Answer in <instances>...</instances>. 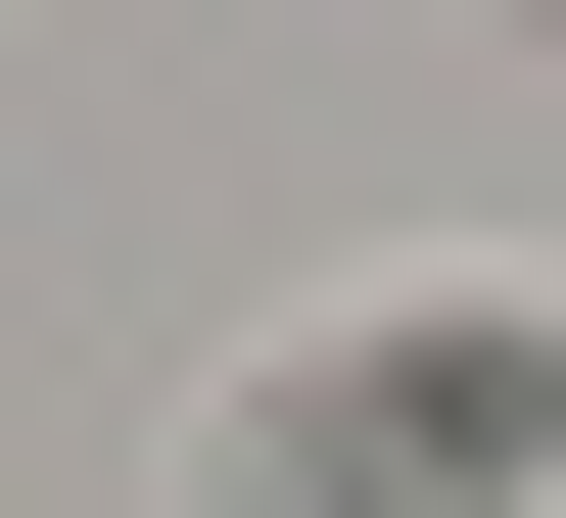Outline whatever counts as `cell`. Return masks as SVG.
<instances>
[{
  "mask_svg": "<svg viewBox=\"0 0 566 518\" xmlns=\"http://www.w3.org/2000/svg\"><path fill=\"white\" fill-rule=\"evenodd\" d=\"M520 424H566V330L424 283V330H283L237 378V518H520Z\"/></svg>",
  "mask_w": 566,
  "mask_h": 518,
  "instance_id": "6da1fadb",
  "label": "cell"
}]
</instances>
